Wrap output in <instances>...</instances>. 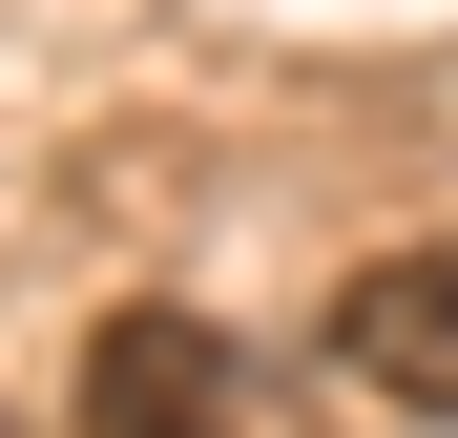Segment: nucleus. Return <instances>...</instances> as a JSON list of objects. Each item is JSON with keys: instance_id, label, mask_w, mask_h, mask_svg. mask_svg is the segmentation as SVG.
<instances>
[{"instance_id": "nucleus-1", "label": "nucleus", "mask_w": 458, "mask_h": 438, "mask_svg": "<svg viewBox=\"0 0 458 438\" xmlns=\"http://www.w3.org/2000/svg\"><path fill=\"white\" fill-rule=\"evenodd\" d=\"M313 334H334V376H354V397L458 417V230H417V251H354Z\"/></svg>"}, {"instance_id": "nucleus-2", "label": "nucleus", "mask_w": 458, "mask_h": 438, "mask_svg": "<svg viewBox=\"0 0 458 438\" xmlns=\"http://www.w3.org/2000/svg\"><path fill=\"white\" fill-rule=\"evenodd\" d=\"M84 438H229V334L167 313V292H125L84 334Z\"/></svg>"}]
</instances>
